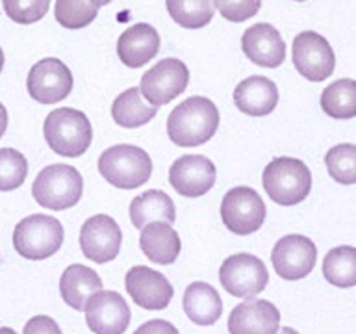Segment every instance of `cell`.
I'll list each match as a JSON object with an SVG mask.
<instances>
[{"label": "cell", "mask_w": 356, "mask_h": 334, "mask_svg": "<svg viewBox=\"0 0 356 334\" xmlns=\"http://www.w3.org/2000/svg\"><path fill=\"white\" fill-rule=\"evenodd\" d=\"M219 127V110L206 97H189L171 111L167 134L178 147H199L213 138Z\"/></svg>", "instance_id": "obj_1"}, {"label": "cell", "mask_w": 356, "mask_h": 334, "mask_svg": "<svg viewBox=\"0 0 356 334\" xmlns=\"http://www.w3.org/2000/svg\"><path fill=\"white\" fill-rule=\"evenodd\" d=\"M47 145L56 154L78 158L93 141V128L88 116L74 108H58L50 111L43 125Z\"/></svg>", "instance_id": "obj_2"}, {"label": "cell", "mask_w": 356, "mask_h": 334, "mask_svg": "<svg viewBox=\"0 0 356 334\" xmlns=\"http://www.w3.org/2000/svg\"><path fill=\"white\" fill-rule=\"evenodd\" d=\"M261 184L273 202L280 206H295L310 195L312 173L305 161L280 156L267 164Z\"/></svg>", "instance_id": "obj_3"}, {"label": "cell", "mask_w": 356, "mask_h": 334, "mask_svg": "<svg viewBox=\"0 0 356 334\" xmlns=\"http://www.w3.org/2000/svg\"><path fill=\"white\" fill-rule=\"evenodd\" d=\"M99 173L115 188L134 189L150 178L152 160L136 145H113L100 154Z\"/></svg>", "instance_id": "obj_4"}, {"label": "cell", "mask_w": 356, "mask_h": 334, "mask_svg": "<svg viewBox=\"0 0 356 334\" xmlns=\"http://www.w3.org/2000/svg\"><path fill=\"white\" fill-rule=\"evenodd\" d=\"M82 191V175L78 169L65 164H54L41 169L32 186V195L38 205L56 212L78 205Z\"/></svg>", "instance_id": "obj_5"}, {"label": "cell", "mask_w": 356, "mask_h": 334, "mask_svg": "<svg viewBox=\"0 0 356 334\" xmlns=\"http://www.w3.org/2000/svg\"><path fill=\"white\" fill-rule=\"evenodd\" d=\"M63 244V225L56 217L32 214L17 223L13 247L22 258L44 260L56 255Z\"/></svg>", "instance_id": "obj_6"}, {"label": "cell", "mask_w": 356, "mask_h": 334, "mask_svg": "<svg viewBox=\"0 0 356 334\" xmlns=\"http://www.w3.org/2000/svg\"><path fill=\"white\" fill-rule=\"evenodd\" d=\"M219 280L228 294L239 299H252L266 289L269 273L266 264L249 253L228 256L219 267Z\"/></svg>", "instance_id": "obj_7"}, {"label": "cell", "mask_w": 356, "mask_h": 334, "mask_svg": "<svg viewBox=\"0 0 356 334\" xmlns=\"http://www.w3.org/2000/svg\"><path fill=\"white\" fill-rule=\"evenodd\" d=\"M221 217L225 227L238 236L260 230L266 221V205L258 191L247 186L228 189L221 202Z\"/></svg>", "instance_id": "obj_8"}, {"label": "cell", "mask_w": 356, "mask_h": 334, "mask_svg": "<svg viewBox=\"0 0 356 334\" xmlns=\"http://www.w3.org/2000/svg\"><path fill=\"white\" fill-rule=\"evenodd\" d=\"M189 84V71L186 63L177 58L160 60L141 77V95L156 108L169 104L186 91Z\"/></svg>", "instance_id": "obj_9"}, {"label": "cell", "mask_w": 356, "mask_h": 334, "mask_svg": "<svg viewBox=\"0 0 356 334\" xmlns=\"http://www.w3.org/2000/svg\"><path fill=\"white\" fill-rule=\"evenodd\" d=\"M72 74L69 67L58 58L39 60L30 69L26 89L30 97L39 104H58L71 95Z\"/></svg>", "instance_id": "obj_10"}, {"label": "cell", "mask_w": 356, "mask_h": 334, "mask_svg": "<svg viewBox=\"0 0 356 334\" xmlns=\"http://www.w3.org/2000/svg\"><path fill=\"white\" fill-rule=\"evenodd\" d=\"M271 262L278 277L284 280H300L308 277L316 267V244L300 234L284 236L273 247Z\"/></svg>", "instance_id": "obj_11"}, {"label": "cell", "mask_w": 356, "mask_h": 334, "mask_svg": "<svg viewBox=\"0 0 356 334\" xmlns=\"http://www.w3.org/2000/svg\"><path fill=\"white\" fill-rule=\"evenodd\" d=\"M293 65L306 80L323 82L334 72L336 56L321 33L300 32L293 39Z\"/></svg>", "instance_id": "obj_12"}, {"label": "cell", "mask_w": 356, "mask_h": 334, "mask_svg": "<svg viewBox=\"0 0 356 334\" xmlns=\"http://www.w3.org/2000/svg\"><path fill=\"white\" fill-rule=\"evenodd\" d=\"M86 321L95 334H124L130 325V306L121 294L99 289L86 301Z\"/></svg>", "instance_id": "obj_13"}, {"label": "cell", "mask_w": 356, "mask_h": 334, "mask_svg": "<svg viewBox=\"0 0 356 334\" xmlns=\"http://www.w3.org/2000/svg\"><path fill=\"white\" fill-rule=\"evenodd\" d=\"M122 234L115 219L106 214L89 217L80 230V249L95 264L115 260L121 250Z\"/></svg>", "instance_id": "obj_14"}, {"label": "cell", "mask_w": 356, "mask_h": 334, "mask_svg": "<svg viewBox=\"0 0 356 334\" xmlns=\"http://www.w3.org/2000/svg\"><path fill=\"white\" fill-rule=\"evenodd\" d=\"M128 295L145 310H163L171 303L175 289L160 271L152 267L136 266L124 277Z\"/></svg>", "instance_id": "obj_15"}, {"label": "cell", "mask_w": 356, "mask_h": 334, "mask_svg": "<svg viewBox=\"0 0 356 334\" xmlns=\"http://www.w3.org/2000/svg\"><path fill=\"white\" fill-rule=\"evenodd\" d=\"M216 166L202 154L180 156L169 169V180L175 191L184 197H202L216 184Z\"/></svg>", "instance_id": "obj_16"}, {"label": "cell", "mask_w": 356, "mask_h": 334, "mask_svg": "<svg viewBox=\"0 0 356 334\" xmlns=\"http://www.w3.org/2000/svg\"><path fill=\"white\" fill-rule=\"evenodd\" d=\"M228 331L230 334H277L280 312L266 299H247L230 312Z\"/></svg>", "instance_id": "obj_17"}, {"label": "cell", "mask_w": 356, "mask_h": 334, "mask_svg": "<svg viewBox=\"0 0 356 334\" xmlns=\"http://www.w3.org/2000/svg\"><path fill=\"white\" fill-rule=\"evenodd\" d=\"M241 49L252 63L267 69L282 65V61L286 60V43L282 35L267 22H258L245 30Z\"/></svg>", "instance_id": "obj_18"}, {"label": "cell", "mask_w": 356, "mask_h": 334, "mask_svg": "<svg viewBox=\"0 0 356 334\" xmlns=\"http://www.w3.org/2000/svg\"><path fill=\"white\" fill-rule=\"evenodd\" d=\"M158 50H160V33L147 22H138L127 28L117 41L119 60L132 69L147 65L152 58H156Z\"/></svg>", "instance_id": "obj_19"}, {"label": "cell", "mask_w": 356, "mask_h": 334, "mask_svg": "<svg viewBox=\"0 0 356 334\" xmlns=\"http://www.w3.org/2000/svg\"><path fill=\"white\" fill-rule=\"evenodd\" d=\"M234 102L239 111L250 117L269 116L278 104L277 84L266 77H249L234 89Z\"/></svg>", "instance_id": "obj_20"}, {"label": "cell", "mask_w": 356, "mask_h": 334, "mask_svg": "<svg viewBox=\"0 0 356 334\" xmlns=\"http://www.w3.org/2000/svg\"><path fill=\"white\" fill-rule=\"evenodd\" d=\"M139 247L152 264L169 266V264H175L180 255L182 244H180V236L172 228V225L154 221L141 228Z\"/></svg>", "instance_id": "obj_21"}, {"label": "cell", "mask_w": 356, "mask_h": 334, "mask_svg": "<svg viewBox=\"0 0 356 334\" xmlns=\"http://www.w3.org/2000/svg\"><path fill=\"white\" fill-rule=\"evenodd\" d=\"M102 289L99 273L83 264H72L63 271L60 278V294L67 305L76 312L83 310L86 301Z\"/></svg>", "instance_id": "obj_22"}, {"label": "cell", "mask_w": 356, "mask_h": 334, "mask_svg": "<svg viewBox=\"0 0 356 334\" xmlns=\"http://www.w3.org/2000/svg\"><path fill=\"white\" fill-rule=\"evenodd\" d=\"M184 312L195 325H213L222 314L221 295L208 283L189 284L184 294Z\"/></svg>", "instance_id": "obj_23"}, {"label": "cell", "mask_w": 356, "mask_h": 334, "mask_svg": "<svg viewBox=\"0 0 356 334\" xmlns=\"http://www.w3.org/2000/svg\"><path fill=\"white\" fill-rule=\"evenodd\" d=\"M130 219L136 228H143L154 221L172 225L177 219L175 202L165 191L149 189V191L134 197V200L130 202Z\"/></svg>", "instance_id": "obj_24"}, {"label": "cell", "mask_w": 356, "mask_h": 334, "mask_svg": "<svg viewBox=\"0 0 356 334\" xmlns=\"http://www.w3.org/2000/svg\"><path fill=\"white\" fill-rule=\"evenodd\" d=\"M158 116V108L141 99V89L130 88L122 91L111 104V117L122 128H139Z\"/></svg>", "instance_id": "obj_25"}, {"label": "cell", "mask_w": 356, "mask_h": 334, "mask_svg": "<svg viewBox=\"0 0 356 334\" xmlns=\"http://www.w3.org/2000/svg\"><path fill=\"white\" fill-rule=\"evenodd\" d=\"M323 275L338 288L356 286V247L339 245L328 250L323 260Z\"/></svg>", "instance_id": "obj_26"}, {"label": "cell", "mask_w": 356, "mask_h": 334, "mask_svg": "<svg viewBox=\"0 0 356 334\" xmlns=\"http://www.w3.org/2000/svg\"><path fill=\"white\" fill-rule=\"evenodd\" d=\"M321 108L332 119L356 117V80L341 78L323 89Z\"/></svg>", "instance_id": "obj_27"}, {"label": "cell", "mask_w": 356, "mask_h": 334, "mask_svg": "<svg viewBox=\"0 0 356 334\" xmlns=\"http://www.w3.org/2000/svg\"><path fill=\"white\" fill-rule=\"evenodd\" d=\"M165 4L172 21L188 30L204 28L216 13L213 0H165Z\"/></svg>", "instance_id": "obj_28"}, {"label": "cell", "mask_w": 356, "mask_h": 334, "mask_svg": "<svg viewBox=\"0 0 356 334\" xmlns=\"http://www.w3.org/2000/svg\"><path fill=\"white\" fill-rule=\"evenodd\" d=\"M99 13V6L89 0H56V21L67 30L89 26Z\"/></svg>", "instance_id": "obj_29"}, {"label": "cell", "mask_w": 356, "mask_h": 334, "mask_svg": "<svg viewBox=\"0 0 356 334\" xmlns=\"http://www.w3.org/2000/svg\"><path fill=\"white\" fill-rule=\"evenodd\" d=\"M328 175L339 184H356V145L341 143L325 156Z\"/></svg>", "instance_id": "obj_30"}, {"label": "cell", "mask_w": 356, "mask_h": 334, "mask_svg": "<svg viewBox=\"0 0 356 334\" xmlns=\"http://www.w3.org/2000/svg\"><path fill=\"white\" fill-rule=\"evenodd\" d=\"M28 175V161L15 149H0V191L21 188Z\"/></svg>", "instance_id": "obj_31"}, {"label": "cell", "mask_w": 356, "mask_h": 334, "mask_svg": "<svg viewBox=\"0 0 356 334\" xmlns=\"http://www.w3.org/2000/svg\"><path fill=\"white\" fill-rule=\"evenodd\" d=\"M2 8L17 24H33L49 13L50 0H2Z\"/></svg>", "instance_id": "obj_32"}, {"label": "cell", "mask_w": 356, "mask_h": 334, "mask_svg": "<svg viewBox=\"0 0 356 334\" xmlns=\"http://www.w3.org/2000/svg\"><path fill=\"white\" fill-rule=\"evenodd\" d=\"M221 15L230 22H243L254 17L261 8V0H213Z\"/></svg>", "instance_id": "obj_33"}, {"label": "cell", "mask_w": 356, "mask_h": 334, "mask_svg": "<svg viewBox=\"0 0 356 334\" xmlns=\"http://www.w3.org/2000/svg\"><path fill=\"white\" fill-rule=\"evenodd\" d=\"M22 334H61V328L58 323L49 316H33L30 321L24 325Z\"/></svg>", "instance_id": "obj_34"}, {"label": "cell", "mask_w": 356, "mask_h": 334, "mask_svg": "<svg viewBox=\"0 0 356 334\" xmlns=\"http://www.w3.org/2000/svg\"><path fill=\"white\" fill-rule=\"evenodd\" d=\"M134 334H178V328L169 321L163 319H150L143 323Z\"/></svg>", "instance_id": "obj_35"}, {"label": "cell", "mask_w": 356, "mask_h": 334, "mask_svg": "<svg viewBox=\"0 0 356 334\" xmlns=\"http://www.w3.org/2000/svg\"><path fill=\"white\" fill-rule=\"evenodd\" d=\"M6 128H8V110H6V106L0 102V138L6 134Z\"/></svg>", "instance_id": "obj_36"}, {"label": "cell", "mask_w": 356, "mask_h": 334, "mask_svg": "<svg viewBox=\"0 0 356 334\" xmlns=\"http://www.w3.org/2000/svg\"><path fill=\"white\" fill-rule=\"evenodd\" d=\"M278 334H299L297 331H293V328H289V327H282L280 328V333Z\"/></svg>", "instance_id": "obj_37"}, {"label": "cell", "mask_w": 356, "mask_h": 334, "mask_svg": "<svg viewBox=\"0 0 356 334\" xmlns=\"http://www.w3.org/2000/svg\"><path fill=\"white\" fill-rule=\"evenodd\" d=\"M89 2H93L95 6H99V8H100V6H106V4H110L111 0H89Z\"/></svg>", "instance_id": "obj_38"}, {"label": "cell", "mask_w": 356, "mask_h": 334, "mask_svg": "<svg viewBox=\"0 0 356 334\" xmlns=\"http://www.w3.org/2000/svg\"><path fill=\"white\" fill-rule=\"evenodd\" d=\"M0 334H17V333L10 327H0Z\"/></svg>", "instance_id": "obj_39"}, {"label": "cell", "mask_w": 356, "mask_h": 334, "mask_svg": "<svg viewBox=\"0 0 356 334\" xmlns=\"http://www.w3.org/2000/svg\"><path fill=\"white\" fill-rule=\"evenodd\" d=\"M2 69H4V52L0 49V72H2Z\"/></svg>", "instance_id": "obj_40"}, {"label": "cell", "mask_w": 356, "mask_h": 334, "mask_svg": "<svg viewBox=\"0 0 356 334\" xmlns=\"http://www.w3.org/2000/svg\"><path fill=\"white\" fill-rule=\"evenodd\" d=\"M295 2H305V0H295Z\"/></svg>", "instance_id": "obj_41"}]
</instances>
